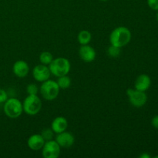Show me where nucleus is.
<instances>
[{
  "instance_id": "f257e3e1",
  "label": "nucleus",
  "mask_w": 158,
  "mask_h": 158,
  "mask_svg": "<svg viewBox=\"0 0 158 158\" xmlns=\"http://www.w3.org/2000/svg\"><path fill=\"white\" fill-rule=\"evenodd\" d=\"M131 32L127 27L118 26L111 32L110 35V43L113 46L122 48L131 42Z\"/></svg>"
},
{
  "instance_id": "f03ea898",
  "label": "nucleus",
  "mask_w": 158,
  "mask_h": 158,
  "mask_svg": "<svg viewBox=\"0 0 158 158\" xmlns=\"http://www.w3.org/2000/svg\"><path fill=\"white\" fill-rule=\"evenodd\" d=\"M48 66L51 74L56 77L68 75L71 69L70 62L65 57H58L53 59Z\"/></svg>"
},
{
  "instance_id": "7ed1b4c3",
  "label": "nucleus",
  "mask_w": 158,
  "mask_h": 158,
  "mask_svg": "<svg viewBox=\"0 0 158 158\" xmlns=\"http://www.w3.org/2000/svg\"><path fill=\"white\" fill-rule=\"evenodd\" d=\"M3 110L5 114L9 118H18L23 112V103L15 97L8 98V100L4 103Z\"/></svg>"
},
{
  "instance_id": "20e7f679",
  "label": "nucleus",
  "mask_w": 158,
  "mask_h": 158,
  "mask_svg": "<svg viewBox=\"0 0 158 158\" xmlns=\"http://www.w3.org/2000/svg\"><path fill=\"white\" fill-rule=\"evenodd\" d=\"M60 88L59 87L56 81L52 80H47L42 83L40 88V92L42 97L46 100H53L58 97Z\"/></svg>"
},
{
  "instance_id": "39448f33",
  "label": "nucleus",
  "mask_w": 158,
  "mask_h": 158,
  "mask_svg": "<svg viewBox=\"0 0 158 158\" xmlns=\"http://www.w3.org/2000/svg\"><path fill=\"white\" fill-rule=\"evenodd\" d=\"M41 99L37 95H28L23 103V111L27 115L35 116L42 109Z\"/></svg>"
},
{
  "instance_id": "423d86ee",
  "label": "nucleus",
  "mask_w": 158,
  "mask_h": 158,
  "mask_svg": "<svg viewBox=\"0 0 158 158\" xmlns=\"http://www.w3.org/2000/svg\"><path fill=\"white\" fill-rule=\"evenodd\" d=\"M127 95L129 99L131 105L135 107H142L146 104L148 101V97L146 93L143 91L137 90L135 88H129L127 89Z\"/></svg>"
},
{
  "instance_id": "0eeeda50",
  "label": "nucleus",
  "mask_w": 158,
  "mask_h": 158,
  "mask_svg": "<svg viewBox=\"0 0 158 158\" xmlns=\"http://www.w3.org/2000/svg\"><path fill=\"white\" fill-rule=\"evenodd\" d=\"M60 145L55 140H50L45 142L42 148V155L44 158H57L60 155Z\"/></svg>"
},
{
  "instance_id": "6e6552de",
  "label": "nucleus",
  "mask_w": 158,
  "mask_h": 158,
  "mask_svg": "<svg viewBox=\"0 0 158 158\" xmlns=\"http://www.w3.org/2000/svg\"><path fill=\"white\" fill-rule=\"evenodd\" d=\"M32 74L34 80L37 82H40V83H43V82L49 80L51 76L49 66L42 64V63L37 65L33 68Z\"/></svg>"
},
{
  "instance_id": "1a4fd4ad",
  "label": "nucleus",
  "mask_w": 158,
  "mask_h": 158,
  "mask_svg": "<svg viewBox=\"0 0 158 158\" xmlns=\"http://www.w3.org/2000/svg\"><path fill=\"white\" fill-rule=\"evenodd\" d=\"M55 140L60 145V148H69L73 145L75 142V137L70 132L65 131L60 134H57Z\"/></svg>"
},
{
  "instance_id": "9d476101",
  "label": "nucleus",
  "mask_w": 158,
  "mask_h": 158,
  "mask_svg": "<svg viewBox=\"0 0 158 158\" xmlns=\"http://www.w3.org/2000/svg\"><path fill=\"white\" fill-rule=\"evenodd\" d=\"M79 55L83 61L86 63H91L96 59L97 52L95 49L89 45H81L79 49Z\"/></svg>"
},
{
  "instance_id": "9b49d317",
  "label": "nucleus",
  "mask_w": 158,
  "mask_h": 158,
  "mask_svg": "<svg viewBox=\"0 0 158 158\" xmlns=\"http://www.w3.org/2000/svg\"><path fill=\"white\" fill-rule=\"evenodd\" d=\"M12 72L19 78H24L29 74V64L24 60H17L12 66Z\"/></svg>"
},
{
  "instance_id": "f8f14e48",
  "label": "nucleus",
  "mask_w": 158,
  "mask_h": 158,
  "mask_svg": "<svg viewBox=\"0 0 158 158\" xmlns=\"http://www.w3.org/2000/svg\"><path fill=\"white\" fill-rule=\"evenodd\" d=\"M151 85V77L147 74H140L137 77L134 83V88L137 90L146 92Z\"/></svg>"
},
{
  "instance_id": "ddd939ff",
  "label": "nucleus",
  "mask_w": 158,
  "mask_h": 158,
  "mask_svg": "<svg viewBox=\"0 0 158 158\" xmlns=\"http://www.w3.org/2000/svg\"><path fill=\"white\" fill-rule=\"evenodd\" d=\"M45 142L46 141L41 134H35L29 137L27 140V145L32 151H40L43 148Z\"/></svg>"
},
{
  "instance_id": "4468645a",
  "label": "nucleus",
  "mask_w": 158,
  "mask_h": 158,
  "mask_svg": "<svg viewBox=\"0 0 158 158\" xmlns=\"http://www.w3.org/2000/svg\"><path fill=\"white\" fill-rule=\"evenodd\" d=\"M68 127V121L64 117H56L53 119L51 123V129L54 131L55 134H60L66 131Z\"/></svg>"
},
{
  "instance_id": "2eb2a0df",
  "label": "nucleus",
  "mask_w": 158,
  "mask_h": 158,
  "mask_svg": "<svg viewBox=\"0 0 158 158\" xmlns=\"http://www.w3.org/2000/svg\"><path fill=\"white\" fill-rule=\"evenodd\" d=\"M92 40V34L88 30H82L77 35V40L80 45H87Z\"/></svg>"
},
{
  "instance_id": "dca6fc26",
  "label": "nucleus",
  "mask_w": 158,
  "mask_h": 158,
  "mask_svg": "<svg viewBox=\"0 0 158 158\" xmlns=\"http://www.w3.org/2000/svg\"><path fill=\"white\" fill-rule=\"evenodd\" d=\"M56 83L60 89H67L71 85V79L68 75L61 76V77H58V79L56 80Z\"/></svg>"
},
{
  "instance_id": "f3484780",
  "label": "nucleus",
  "mask_w": 158,
  "mask_h": 158,
  "mask_svg": "<svg viewBox=\"0 0 158 158\" xmlns=\"http://www.w3.org/2000/svg\"><path fill=\"white\" fill-rule=\"evenodd\" d=\"M53 56L49 51H44V52H42L40 53V57H39V60H40V63L43 65H46V66H49L51 63V62L53 60Z\"/></svg>"
},
{
  "instance_id": "a211bd4d",
  "label": "nucleus",
  "mask_w": 158,
  "mask_h": 158,
  "mask_svg": "<svg viewBox=\"0 0 158 158\" xmlns=\"http://www.w3.org/2000/svg\"><path fill=\"white\" fill-rule=\"evenodd\" d=\"M120 49H121V48H119L115 46H113V45H110L107 48L106 53H107V55L109 56L112 57V58H117V57H118L120 56Z\"/></svg>"
},
{
  "instance_id": "6ab92c4d",
  "label": "nucleus",
  "mask_w": 158,
  "mask_h": 158,
  "mask_svg": "<svg viewBox=\"0 0 158 158\" xmlns=\"http://www.w3.org/2000/svg\"><path fill=\"white\" fill-rule=\"evenodd\" d=\"M54 134H55V133H54V131H52L50 127V128H45V129H43L40 134H41L42 137H43L45 141H48V140H53Z\"/></svg>"
},
{
  "instance_id": "aec40b11",
  "label": "nucleus",
  "mask_w": 158,
  "mask_h": 158,
  "mask_svg": "<svg viewBox=\"0 0 158 158\" xmlns=\"http://www.w3.org/2000/svg\"><path fill=\"white\" fill-rule=\"evenodd\" d=\"M40 89L35 83H29L26 86V93L28 95H37Z\"/></svg>"
},
{
  "instance_id": "412c9836",
  "label": "nucleus",
  "mask_w": 158,
  "mask_h": 158,
  "mask_svg": "<svg viewBox=\"0 0 158 158\" xmlns=\"http://www.w3.org/2000/svg\"><path fill=\"white\" fill-rule=\"evenodd\" d=\"M148 5L153 10H158V0H147Z\"/></svg>"
},
{
  "instance_id": "4be33fe9",
  "label": "nucleus",
  "mask_w": 158,
  "mask_h": 158,
  "mask_svg": "<svg viewBox=\"0 0 158 158\" xmlns=\"http://www.w3.org/2000/svg\"><path fill=\"white\" fill-rule=\"evenodd\" d=\"M8 100V94L3 89H0V103H3Z\"/></svg>"
},
{
  "instance_id": "5701e85b",
  "label": "nucleus",
  "mask_w": 158,
  "mask_h": 158,
  "mask_svg": "<svg viewBox=\"0 0 158 158\" xmlns=\"http://www.w3.org/2000/svg\"><path fill=\"white\" fill-rule=\"evenodd\" d=\"M151 125L156 129H158V115L154 116L151 120Z\"/></svg>"
},
{
  "instance_id": "b1692460",
  "label": "nucleus",
  "mask_w": 158,
  "mask_h": 158,
  "mask_svg": "<svg viewBox=\"0 0 158 158\" xmlns=\"http://www.w3.org/2000/svg\"><path fill=\"white\" fill-rule=\"evenodd\" d=\"M140 158H150L151 157V156L149 155V154H148L147 153H143V154H142L140 156Z\"/></svg>"
},
{
  "instance_id": "393cba45",
  "label": "nucleus",
  "mask_w": 158,
  "mask_h": 158,
  "mask_svg": "<svg viewBox=\"0 0 158 158\" xmlns=\"http://www.w3.org/2000/svg\"><path fill=\"white\" fill-rule=\"evenodd\" d=\"M156 18H157V20L158 21V12H157V15H156Z\"/></svg>"
},
{
  "instance_id": "a878e982",
  "label": "nucleus",
  "mask_w": 158,
  "mask_h": 158,
  "mask_svg": "<svg viewBox=\"0 0 158 158\" xmlns=\"http://www.w3.org/2000/svg\"><path fill=\"white\" fill-rule=\"evenodd\" d=\"M100 1H102V2H106V1H108V0H100Z\"/></svg>"
},
{
  "instance_id": "bb28decb",
  "label": "nucleus",
  "mask_w": 158,
  "mask_h": 158,
  "mask_svg": "<svg viewBox=\"0 0 158 158\" xmlns=\"http://www.w3.org/2000/svg\"><path fill=\"white\" fill-rule=\"evenodd\" d=\"M158 157V156H156V157Z\"/></svg>"
}]
</instances>
